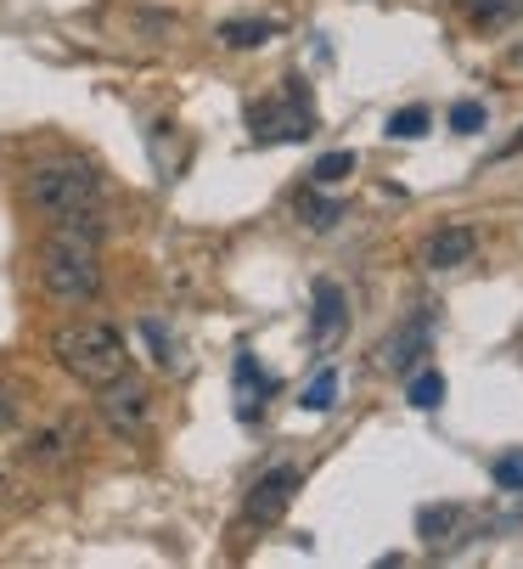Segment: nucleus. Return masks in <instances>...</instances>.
I'll list each match as a JSON object with an SVG mask.
<instances>
[{"instance_id":"1","label":"nucleus","mask_w":523,"mask_h":569,"mask_svg":"<svg viewBox=\"0 0 523 569\" xmlns=\"http://www.w3.org/2000/svg\"><path fill=\"white\" fill-rule=\"evenodd\" d=\"M23 192L34 203L40 220H51L57 231L73 237H108V209H102V176L84 164V158H40V164L23 176Z\"/></svg>"},{"instance_id":"2","label":"nucleus","mask_w":523,"mask_h":569,"mask_svg":"<svg viewBox=\"0 0 523 569\" xmlns=\"http://www.w3.org/2000/svg\"><path fill=\"white\" fill-rule=\"evenodd\" d=\"M51 356H57V367L68 378L91 383V389H102L119 372H130V345H124L119 328H108V321H68V328H57L51 333Z\"/></svg>"},{"instance_id":"3","label":"nucleus","mask_w":523,"mask_h":569,"mask_svg":"<svg viewBox=\"0 0 523 569\" xmlns=\"http://www.w3.org/2000/svg\"><path fill=\"white\" fill-rule=\"evenodd\" d=\"M40 288L62 305H84L102 293V254L91 237H73V231H51L46 249H40Z\"/></svg>"},{"instance_id":"4","label":"nucleus","mask_w":523,"mask_h":569,"mask_svg":"<svg viewBox=\"0 0 523 569\" xmlns=\"http://www.w3.org/2000/svg\"><path fill=\"white\" fill-rule=\"evenodd\" d=\"M315 130V108H310V91L304 79H288V86L265 102L248 108V136L259 147H276V141H304Z\"/></svg>"},{"instance_id":"5","label":"nucleus","mask_w":523,"mask_h":569,"mask_svg":"<svg viewBox=\"0 0 523 569\" xmlns=\"http://www.w3.org/2000/svg\"><path fill=\"white\" fill-rule=\"evenodd\" d=\"M97 418H102L119 440H141V435L152 429V395H147V383L130 378V372H119L113 383H102V389H97Z\"/></svg>"},{"instance_id":"6","label":"nucleus","mask_w":523,"mask_h":569,"mask_svg":"<svg viewBox=\"0 0 523 569\" xmlns=\"http://www.w3.org/2000/svg\"><path fill=\"white\" fill-rule=\"evenodd\" d=\"M428 350H433V310H411L400 328L378 345V367L394 372V378H405V372H416L428 361Z\"/></svg>"},{"instance_id":"7","label":"nucleus","mask_w":523,"mask_h":569,"mask_svg":"<svg viewBox=\"0 0 523 569\" xmlns=\"http://www.w3.org/2000/svg\"><path fill=\"white\" fill-rule=\"evenodd\" d=\"M299 485H304L299 468H271V473H259L253 491H248V502H242V519H248L253 530H271V525L288 513V502L299 497Z\"/></svg>"},{"instance_id":"8","label":"nucleus","mask_w":523,"mask_h":569,"mask_svg":"<svg viewBox=\"0 0 523 569\" xmlns=\"http://www.w3.org/2000/svg\"><path fill=\"white\" fill-rule=\"evenodd\" d=\"M310 299H315L310 333H315L321 345H332V339H338V333L349 328V299H343V288H338V282H326V277H321V282L310 288Z\"/></svg>"},{"instance_id":"9","label":"nucleus","mask_w":523,"mask_h":569,"mask_svg":"<svg viewBox=\"0 0 523 569\" xmlns=\"http://www.w3.org/2000/svg\"><path fill=\"white\" fill-rule=\"evenodd\" d=\"M473 249H479V231L473 226H445V231H433V242H428V266L433 271H456L462 260H473Z\"/></svg>"},{"instance_id":"10","label":"nucleus","mask_w":523,"mask_h":569,"mask_svg":"<svg viewBox=\"0 0 523 569\" xmlns=\"http://www.w3.org/2000/svg\"><path fill=\"white\" fill-rule=\"evenodd\" d=\"M237 418L242 423H253L259 418V400H265V395H276V378H265V372H259V361L253 356H237Z\"/></svg>"},{"instance_id":"11","label":"nucleus","mask_w":523,"mask_h":569,"mask_svg":"<svg viewBox=\"0 0 523 569\" xmlns=\"http://www.w3.org/2000/svg\"><path fill=\"white\" fill-rule=\"evenodd\" d=\"M405 400L416 406V412H440V406H445V378L433 372V367L405 372Z\"/></svg>"},{"instance_id":"12","label":"nucleus","mask_w":523,"mask_h":569,"mask_svg":"<svg viewBox=\"0 0 523 569\" xmlns=\"http://www.w3.org/2000/svg\"><path fill=\"white\" fill-rule=\"evenodd\" d=\"M456 7H462L479 29H501V23L523 18V0H456Z\"/></svg>"},{"instance_id":"13","label":"nucleus","mask_w":523,"mask_h":569,"mask_svg":"<svg viewBox=\"0 0 523 569\" xmlns=\"http://www.w3.org/2000/svg\"><path fill=\"white\" fill-rule=\"evenodd\" d=\"M299 214H304L310 231H332L343 220V203L338 198H321V192H299Z\"/></svg>"},{"instance_id":"14","label":"nucleus","mask_w":523,"mask_h":569,"mask_svg":"<svg viewBox=\"0 0 523 569\" xmlns=\"http://www.w3.org/2000/svg\"><path fill=\"white\" fill-rule=\"evenodd\" d=\"M271 34H276V23H220V46H231V51H253Z\"/></svg>"},{"instance_id":"15","label":"nucleus","mask_w":523,"mask_h":569,"mask_svg":"<svg viewBox=\"0 0 523 569\" xmlns=\"http://www.w3.org/2000/svg\"><path fill=\"white\" fill-rule=\"evenodd\" d=\"M349 176H355V152H349V147L343 152H321L315 170H310L315 187H332V181H349Z\"/></svg>"},{"instance_id":"16","label":"nucleus","mask_w":523,"mask_h":569,"mask_svg":"<svg viewBox=\"0 0 523 569\" xmlns=\"http://www.w3.org/2000/svg\"><path fill=\"white\" fill-rule=\"evenodd\" d=\"M490 479L501 485V491L523 497V446H517V451H501V457L490 462Z\"/></svg>"},{"instance_id":"17","label":"nucleus","mask_w":523,"mask_h":569,"mask_svg":"<svg viewBox=\"0 0 523 569\" xmlns=\"http://www.w3.org/2000/svg\"><path fill=\"white\" fill-rule=\"evenodd\" d=\"M332 400H338V372L321 367V372L310 378V389H304V412H332Z\"/></svg>"},{"instance_id":"18","label":"nucleus","mask_w":523,"mask_h":569,"mask_svg":"<svg viewBox=\"0 0 523 569\" xmlns=\"http://www.w3.org/2000/svg\"><path fill=\"white\" fill-rule=\"evenodd\" d=\"M422 130H428V108H422V102H411V108H400V113L389 119V136H394V141H416Z\"/></svg>"},{"instance_id":"19","label":"nucleus","mask_w":523,"mask_h":569,"mask_svg":"<svg viewBox=\"0 0 523 569\" xmlns=\"http://www.w3.org/2000/svg\"><path fill=\"white\" fill-rule=\"evenodd\" d=\"M462 519H467L462 508H428V513L416 519V530H422V536L433 541V536H445V530H451V525H462Z\"/></svg>"},{"instance_id":"20","label":"nucleus","mask_w":523,"mask_h":569,"mask_svg":"<svg viewBox=\"0 0 523 569\" xmlns=\"http://www.w3.org/2000/svg\"><path fill=\"white\" fill-rule=\"evenodd\" d=\"M68 446H73V435H68V429H46V435H34V446H29V451H34V462H57Z\"/></svg>"},{"instance_id":"21","label":"nucleus","mask_w":523,"mask_h":569,"mask_svg":"<svg viewBox=\"0 0 523 569\" xmlns=\"http://www.w3.org/2000/svg\"><path fill=\"white\" fill-rule=\"evenodd\" d=\"M484 119H490V113H484V102H456V108H451V130H456V136L484 130Z\"/></svg>"},{"instance_id":"22","label":"nucleus","mask_w":523,"mask_h":569,"mask_svg":"<svg viewBox=\"0 0 523 569\" xmlns=\"http://www.w3.org/2000/svg\"><path fill=\"white\" fill-rule=\"evenodd\" d=\"M141 333H147V345L158 350V361H163V367H174V345H169V333L158 328V321H152V316L141 321Z\"/></svg>"},{"instance_id":"23","label":"nucleus","mask_w":523,"mask_h":569,"mask_svg":"<svg viewBox=\"0 0 523 569\" xmlns=\"http://www.w3.org/2000/svg\"><path fill=\"white\" fill-rule=\"evenodd\" d=\"M18 423V389L12 383H0V429Z\"/></svg>"},{"instance_id":"24","label":"nucleus","mask_w":523,"mask_h":569,"mask_svg":"<svg viewBox=\"0 0 523 569\" xmlns=\"http://www.w3.org/2000/svg\"><path fill=\"white\" fill-rule=\"evenodd\" d=\"M517 152H523V130H517V136H512L506 147H501V158H517Z\"/></svg>"},{"instance_id":"25","label":"nucleus","mask_w":523,"mask_h":569,"mask_svg":"<svg viewBox=\"0 0 523 569\" xmlns=\"http://www.w3.org/2000/svg\"><path fill=\"white\" fill-rule=\"evenodd\" d=\"M517 62H523V57H517Z\"/></svg>"}]
</instances>
